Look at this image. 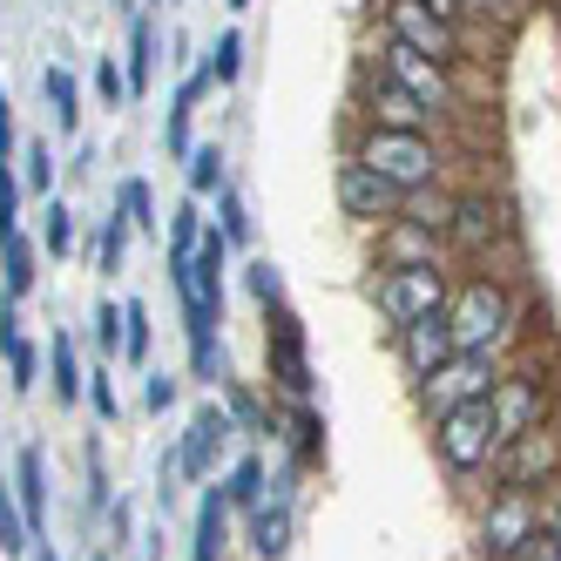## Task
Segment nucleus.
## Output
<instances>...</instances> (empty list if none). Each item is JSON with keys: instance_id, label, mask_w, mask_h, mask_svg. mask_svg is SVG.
Segmentation results:
<instances>
[{"instance_id": "a18cd8bd", "label": "nucleus", "mask_w": 561, "mask_h": 561, "mask_svg": "<svg viewBox=\"0 0 561 561\" xmlns=\"http://www.w3.org/2000/svg\"><path fill=\"white\" fill-rule=\"evenodd\" d=\"M176 392H183V379H176V373H163V366H156V373L142 379V413H156V420H163V413L176 407Z\"/></svg>"}, {"instance_id": "b1692460", "label": "nucleus", "mask_w": 561, "mask_h": 561, "mask_svg": "<svg viewBox=\"0 0 561 561\" xmlns=\"http://www.w3.org/2000/svg\"><path fill=\"white\" fill-rule=\"evenodd\" d=\"M285 439H291V467H325V413H318V399H291Z\"/></svg>"}, {"instance_id": "7c9ffc66", "label": "nucleus", "mask_w": 561, "mask_h": 561, "mask_svg": "<svg viewBox=\"0 0 561 561\" xmlns=\"http://www.w3.org/2000/svg\"><path fill=\"white\" fill-rule=\"evenodd\" d=\"M115 210L129 217L136 237H163V210H156V190H149L142 176H123V183H115Z\"/></svg>"}, {"instance_id": "9d476101", "label": "nucleus", "mask_w": 561, "mask_h": 561, "mask_svg": "<svg viewBox=\"0 0 561 561\" xmlns=\"http://www.w3.org/2000/svg\"><path fill=\"white\" fill-rule=\"evenodd\" d=\"M507 204L494 190H460L454 196V224H447V257L460 264H488L501 244H507Z\"/></svg>"}, {"instance_id": "9b49d317", "label": "nucleus", "mask_w": 561, "mask_h": 561, "mask_svg": "<svg viewBox=\"0 0 561 561\" xmlns=\"http://www.w3.org/2000/svg\"><path fill=\"white\" fill-rule=\"evenodd\" d=\"M494 480H501V488H535V494H548L554 480H561V433L554 426H535V433L501 439Z\"/></svg>"}, {"instance_id": "de8ad7c7", "label": "nucleus", "mask_w": 561, "mask_h": 561, "mask_svg": "<svg viewBox=\"0 0 561 561\" xmlns=\"http://www.w3.org/2000/svg\"><path fill=\"white\" fill-rule=\"evenodd\" d=\"M0 163H14V102L0 95Z\"/></svg>"}, {"instance_id": "cd10ccee", "label": "nucleus", "mask_w": 561, "mask_h": 561, "mask_svg": "<svg viewBox=\"0 0 561 561\" xmlns=\"http://www.w3.org/2000/svg\"><path fill=\"white\" fill-rule=\"evenodd\" d=\"M454 196H460V190H447V183L407 190V196H399V217H413V224H426L433 237H447V224H454Z\"/></svg>"}, {"instance_id": "aec40b11", "label": "nucleus", "mask_w": 561, "mask_h": 561, "mask_svg": "<svg viewBox=\"0 0 561 561\" xmlns=\"http://www.w3.org/2000/svg\"><path fill=\"white\" fill-rule=\"evenodd\" d=\"M8 480H14V501H21L27 535H42V528H48V454H42V447H21Z\"/></svg>"}, {"instance_id": "f3484780", "label": "nucleus", "mask_w": 561, "mask_h": 561, "mask_svg": "<svg viewBox=\"0 0 561 561\" xmlns=\"http://www.w3.org/2000/svg\"><path fill=\"white\" fill-rule=\"evenodd\" d=\"M373 264H454V257H447V237H433L413 217H392L373 230Z\"/></svg>"}, {"instance_id": "49530a36", "label": "nucleus", "mask_w": 561, "mask_h": 561, "mask_svg": "<svg viewBox=\"0 0 561 561\" xmlns=\"http://www.w3.org/2000/svg\"><path fill=\"white\" fill-rule=\"evenodd\" d=\"M514 561H561V548H554V535H548V520H541V535H528L514 548Z\"/></svg>"}, {"instance_id": "a211bd4d", "label": "nucleus", "mask_w": 561, "mask_h": 561, "mask_svg": "<svg viewBox=\"0 0 561 561\" xmlns=\"http://www.w3.org/2000/svg\"><path fill=\"white\" fill-rule=\"evenodd\" d=\"M291 535H298L291 494H264V501L251 507V554H257V561H285V554H291Z\"/></svg>"}, {"instance_id": "72a5a7b5", "label": "nucleus", "mask_w": 561, "mask_h": 561, "mask_svg": "<svg viewBox=\"0 0 561 561\" xmlns=\"http://www.w3.org/2000/svg\"><path fill=\"white\" fill-rule=\"evenodd\" d=\"M149 345H156V318H149L142 298H129L123 305V358L129 366H149Z\"/></svg>"}, {"instance_id": "5701e85b", "label": "nucleus", "mask_w": 561, "mask_h": 561, "mask_svg": "<svg viewBox=\"0 0 561 561\" xmlns=\"http://www.w3.org/2000/svg\"><path fill=\"white\" fill-rule=\"evenodd\" d=\"M224 548H230V501H224V488H204V501H196L190 561H224Z\"/></svg>"}, {"instance_id": "864d4df0", "label": "nucleus", "mask_w": 561, "mask_h": 561, "mask_svg": "<svg viewBox=\"0 0 561 561\" xmlns=\"http://www.w3.org/2000/svg\"><path fill=\"white\" fill-rule=\"evenodd\" d=\"M156 8H163V0H142V14H156Z\"/></svg>"}, {"instance_id": "f257e3e1", "label": "nucleus", "mask_w": 561, "mask_h": 561, "mask_svg": "<svg viewBox=\"0 0 561 561\" xmlns=\"http://www.w3.org/2000/svg\"><path fill=\"white\" fill-rule=\"evenodd\" d=\"M514 318H520V298L507 277L494 271H480V277H460L454 298H447V325H454V345L460 352H494L514 339Z\"/></svg>"}, {"instance_id": "2f4dec72", "label": "nucleus", "mask_w": 561, "mask_h": 561, "mask_svg": "<svg viewBox=\"0 0 561 561\" xmlns=\"http://www.w3.org/2000/svg\"><path fill=\"white\" fill-rule=\"evenodd\" d=\"M163 230H170V251L163 257H196V244H204V204L183 190V204L163 217Z\"/></svg>"}, {"instance_id": "1a4fd4ad", "label": "nucleus", "mask_w": 561, "mask_h": 561, "mask_svg": "<svg viewBox=\"0 0 561 561\" xmlns=\"http://www.w3.org/2000/svg\"><path fill=\"white\" fill-rule=\"evenodd\" d=\"M264 366H271V386L285 399H311L318 392V373H311V339H305V318L291 305H271L264 311Z\"/></svg>"}, {"instance_id": "f704fd0d", "label": "nucleus", "mask_w": 561, "mask_h": 561, "mask_svg": "<svg viewBox=\"0 0 561 561\" xmlns=\"http://www.w3.org/2000/svg\"><path fill=\"white\" fill-rule=\"evenodd\" d=\"M89 339H95V352L108 358V366L123 358V298H102V305L89 311Z\"/></svg>"}, {"instance_id": "39448f33", "label": "nucleus", "mask_w": 561, "mask_h": 561, "mask_svg": "<svg viewBox=\"0 0 561 561\" xmlns=\"http://www.w3.org/2000/svg\"><path fill=\"white\" fill-rule=\"evenodd\" d=\"M426 433H433V454H439V467H447L454 480L494 473L501 426H494V413H488V399H473V407H454V413L426 420Z\"/></svg>"}, {"instance_id": "5fc2aeb1", "label": "nucleus", "mask_w": 561, "mask_h": 561, "mask_svg": "<svg viewBox=\"0 0 561 561\" xmlns=\"http://www.w3.org/2000/svg\"><path fill=\"white\" fill-rule=\"evenodd\" d=\"M89 561H108V554H89Z\"/></svg>"}, {"instance_id": "7ed1b4c3", "label": "nucleus", "mask_w": 561, "mask_h": 561, "mask_svg": "<svg viewBox=\"0 0 561 561\" xmlns=\"http://www.w3.org/2000/svg\"><path fill=\"white\" fill-rule=\"evenodd\" d=\"M447 298H454V271L447 264H373V305H379V318L392 332L413 325V318L447 311Z\"/></svg>"}, {"instance_id": "58836bf2", "label": "nucleus", "mask_w": 561, "mask_h": 561, "mask_svg": "<svg viewBox=\"0 0 561 561\" xmlns=\"http://www.w3.org/2000/svg\"><path fill=\"white\" fill-rule=\"evenodd\" d=\"M123 244H129V217L108 204V217H102V237H95V271H108V277L123 271Z\"/></svg>"}, {"instance_id": "0eeeda50", "label": "nucleus", "mask_w": 561, "mask_h": 561, "mask_svg": "<svg viewBox=\"0 0 561 561\" xmlns=\"http://www.w3.org/2000/svg\"><path fill=\"white\" fill-rule=\"evenodd\" d=\"M379 34H386V42H407L413 55L447 61V68L467 61V27L439 21L433 8H420V0H379Z\"/></svg>"}, {"instance_id": "6e6d98bb", "label": "nucleus", "mask_w": 561, "mask_h": 561, "mask_svg": "<svg viewBox=\"0 0 561 561\" xmlns=\"http://www.w3.org/2000/svg\"><path fill=\"white\" fill-rule=\"evenodd\" d=\"M467 14H473V0H467Z\"/></svg>"}, {"instance_id": "ea45409f", "label": "nucleus", "mask_w": 561, "mask_h": 561, "mask_svg": "<svg viewBox=\"0 0 561 561\" xmlns=\"http://www.w3.org/2000/svg\"><path fill=\"white\" fill-rule=\"evenodd\" d=\"M0 554H27V520H21V501H14L8 473H0Z\"/></svg>"}, {"instance_id": "a19ab883", "label": "nucleus", "mask_w": 561, "mask_h": 561, "mask_svg": "<svg viewBox=\"0 0 561 561\" xmlns=\"http://www.w3.org/2000/svg\"><path fill=\"white\" fill-rule=\"evenodd\" d=\"M244 285H251L257 311H271V305H285V271H277L271 257H251V264H244Z\"/></svg>"}, {"instance_id": "c03bdc74", "label": "nucleus", "mask_w": 561, "mask_h": 561, "mask_svg": "<svg viewBox=\"0 0 561 561\" xmlns=\"http://www.w3.org/2000/svg\"><path fill=\"white\" fill-rule=\"evenodd\" d=\"M21 196H27V190H21V170L0 163V237L21 230Z\"/></svg>"}, {"instance_id": "f8f14e48", "label": "nucleus", "mask_w": 561, "mask_h": 561, "mask_svg": "<svg viewBox=\"0 0 561 561\" xmlns=\"http://www.w3.org/2000/svg\"><path fill=\"white\" fill-rule=\"evenodd\" d=\"M332 196H339V217H352L358 230H379V224L399 217V190L386 176H373L352 149L339 156V170H332Z\"/></svg>"}, {"instance_id": "3c124183", "label": "nucleus", "mask_w": 561, "mask_h": 561, "mask_svg": "<svg viewBox=\"0 0 561 561\" xmlns=\"http://www.w3.org/2000/svg\"><path fill=\"white\" fill-rule=\"evenodd\" d=\"M548 535H554V548H561V480H554V494H548Z\"/></svg>"}, {"instance_id": "6ab92c4d", "label": "nucleus", "mask_w": 561, "mask_h": 561, "mask_svg": "<svg viewBox=\"0 0 561 561\" xmlns=\"http://www.w3.org/2000/svg\"><path fill=\"white\" fill-rule=\"evenodd\" d=\"M0 358H8V386L27 399L34 386H42V352H34V339L21 332V311L14 298H0Z\"/></svg>"}, {"instance_id": "603ef678", "label": "nucleus", "mask_w": 561, "mask_h": 561, "mask_svg": "<svg viewBox=\"0 0 561 561\" xmlns=\"http://www.w3.org/2000/svg\"><path fill=\"white\" fill-rule=\"evenodd\" d=\"M224 8H230V14H244V8H251V0H224Z\"/></svg>"}, {"instance_id": "8fccbe9b", "label": "nucleus", "mask_w": 561, "mask_h": 561, "mask_svg": "<svg viewBox=\"0 0 561 561\" xmlns=\"http://www.w3.org/2000/svg\"><path fill=\"white\" fill-rule=\"evenodd\" d=\"M27 561H61V548L48 541V528H42V535H27Z\"/></svg>"}, {"instance_id": "a878e982", "label": "nucleus", "mask_w": 561, "mask_h": 561, "mask_svg": "<svg viewBox=\"0 0 561 561\" xmlns=\"http://www.w3.org/2000/svg\"><path fill=\"white\" fill-rule=\"evenodd\" d=\"M42 358H48V379H55V407H82L89 366H82V352H75V339H68V332H55Z\"/></svg>"}, {"instance_id": "412c9836", "label": "nucleus", "mask_w": 561, "mask_h": 561, "mask_svg": "<svg viewBox=\"0 0 561 561\" xmlns=\"http://www.w3.org/2000/svg\"><path fill=\"white\" fill-rule=\"evenodd\" d=\"M34 285H42V244H34L27 230H14V237H0V298H27Z\"/></svg>"}, {"instance_id": "4468645a", "label": "nucleus", "mask_w": 561, "mask_h": 561, "mask_svg": "<svg viewBox=\"0 0 561 561\" xmlns=\"http://www.w3.org/2000/svg\"><path fill=\"white\" fill-rule=\"evenodd\" d=\"M358 123L373 129H413V136H439L447 129V115H433L426 102H413L399 82H386V75H373L366 89H358Z\"/></svg>"}, {"instance_id": "37998d69", "label": "nucleus", "mask_w": 561, "mask_h": 561, "mask_svg": "<svg viewBox=\"0 0 561 561\" xmlns=\"http://www.w3.org/2000/svg\"><path fill=\"white\" fill-rule=\"evenodd\" d=\"M95 95H102V108H129V75H123V61H115V55L95 61Z\"/></svg>"}, {"instance_id": "4c0bfd02", "label": "nucleus", "mask_w": 561, "mask_h": 561, "mask_svg": "<svg viewBox=\"0 0 561 561\" xmlns=\"http://www.w3.org/2000/svg\"><path fill=\"white\" fill-rule=\"evenodd\" d=\"M14 163H21V190L55 196V149H48V142H27V149L14 156Z\"/></svg>"}, {"instance_id": "c756f323", "label": "nucleus", "mask_w": 561, "mask_h": 561, "mask_svg": "<svg viewBox=\"0 0 561 561\" xmlns=\"http://www.w3.org/2000/svg\"><path fill=\"white\" fill-rule=\"evenodd\" d=\"M42 95H48V115H55V136L82 129V89H75L68 68H42Z\"/></svg>"}, {"instance_id": "79ce46f5", "label": "nucleus", "mask_w": 561, "mask_h": 561, "mask_svg": "<svg viewBox=\"0 0 561 561\" xmlns=\"http://www.w3.org/2000/svg\"><path fill=\"white\" fill-rule=\"evenodd\" d=\"M82 399H89V407H95V420H123V399H115V379H108V358H102V366H89V386H82Z\"/></svg>"}, {"instance_id": "bb28decb", "label": "nucleus", "mask_w": 561, "mask_h": 561, "mask_svg": "<svg viewBox=\"0 0 561 561\" xmlns=\"http://www.w3.org/2000/svg\"><path fill=\"white\" fill-rule=\"evenodd\" d=\"M123 75H129V102L136 95H149V82H156V14H129V61H123Z\"/></svg>"}, {"instance_id": "ddd939ff", "label": "nucleus", "mask_w": 561, "mask_h": 561, "mask_svg": "<svg viewBox=\"0 0 561 561\" xmlns=\"http://www.w3.org/2000/svg\"><path fill=\"white\" fill-rule=\"evenodd\" d=\"M230 439H237V426L224 413V399H204V407L190 413L183 439H176V480H210L217 460L230 454Z\"/></svg>"}, {"instance_id": "473e14b6", "label": "nucleus", "mask_w": 561, "mask_h": 561, "mask_svg": "<svg viewBox=\"0 0 561 561\" xmlns=\"http://www.w3.org/2000/svg\"><path fill=\"white\" fill-rule=\"evenodd\" d=\"M210 204H217V230H224V244H230V251H244V244H251V204H244V190L224 183Z\"/></svg>"}, {"instance_id": "423d86ee", "label": "nucleus", "mask_w": 561, "mask_h": 561, "mask_svg": "<svg viewBox=\"0 0 561 561\" xmlns=\"http://www.w3.org/2000/svg\"><path fill=\"white\" fill-rule=\"evenodd\" d=\"M494 379H501V358H494V352H454L447 366H433L426 379H413V399H420L426 420H439V413H454V407L488 399Z\"/></svg>"}, {"instance_id": "c85d7f7f", "label": "nucleus", "mask_w": 561, "mask_h": 561, "mask_svg": "<svg viewBox=\"0 0 561 561\" xmlns=\"http://www.w3.org/2000/svg\"><path fill=\"white\" fill-rule=\"evenodd\" d=\"M230 183V170H224V149L217 142H196L190 156H183V190L196 196V204H210V196Z\"/></svg>"}, {"instance_id": "c9c22d12", "label": "nucleus", "mask_w": 561, "mask_h": 561, "mask_svg": "<svg viewBox=\"0 0 561 561\" xmlns=\"http://www.w3.org/2000/svg\"><path fill=\"white\" fill-rule=\"evenodd\" d=\"M34 244H42L48 257H68L75 251V210L61 204V196H48V204H42V237H34Z\"/></svg>"}, {"instance_id": "2eb2a0df", "label": "nucleus", "mask_w": 561, "mask_h": 561, "mask_svg": "<svg viewBox=\"0 0 561 561\" xmlns=\"http://www.w3.org/2000/svg\"><path fill=\"white\" fill-rule=\"evenodd\" d=\"M488 413H494L501 439L535 433V426H548V386H541L535 373H501L494 392H488Z\"/></svg>"}, {"instance_id": "4be33fe9", "label": "nucleus", "mask_w": 561, "mask_h": 561, "mask_svg": "<svg viewBox=\"0 0 561 561\" xmlns=\"http://www.w3.org/2000/svg\"><path fill=\"white\" fill-rule=\"evenodd\" d=\"M217 399H224L230 426L244 433V439H277V420H271V407H264L257 386H244V379H217Z\"/></svg>"}, {"instance_id": "e433bc0d", "label": "nucleus", "mask_w": 561, "mask_h": 561, "mask_svg": "<svg viewBox=\"0 0 561 561\" xmlns=\"http://www.w3.org/2000/svg\"><path fill=\"white\" fill-rule=\"evenodd\" d=\"M204 68H210V82H217V89H230L237 75H244V34L224 27L217 42H210V55H204Z\"/></svg>"}, {"instance_id": "09e8293b", "label": "nucleus", "mask_w": 561, "mask_h": 561, "mask_svg": "<svg viewBox=\"0 0 561 561\" xmlns=\"http://www.w3.org/2000/svg\"><path fill=\"white\" fill-rule=\"evenodd\" d=\"M420 8H433L439 21H460L467 27V0H420Z\"/></svg>"}, {"instance_id": "20e7f679", "label": "nucleus", "mask_w": 561, "mask_h": 561, "mask_svg": "<svg viewBox=\"0 0 561 561\" xmlns=\"http://www.w3.org/2000/svg\"><path fill=\"white\" fill-rule=\"evenodd\" d=\"M541 520H548V494L535 488H488V501H480L473 514V554L480 561H514V548L541 535Z\"/></svg>"}, {"instance_id": "393cba45", "label": "nucleus", "mask_w": 561, "mask_h": 561, "mask_svg": "<svg viewBox=\"0 0 561 561\" xmlns=\"http://www.w3.org/2000/svg\"><path fill=\"white\" fill-rule=\"evenodd\" d=\"M224 501H230V514H251L264 494H271V467H264V454H237L230 467H224Z\"/></svg>"}, {"instance_id": "dca6fc26", "label": "nucleus", "mask_w": 561, "mask_h": 561, "mask_svg": "<svg viewBox=\"0 0 561 561\" xmlns=\"http://www.w3.org/2000/svg\"><path fill=\"white\" fill-rule=\"evenodd\" d=\"M454 352H460V345H454L447 311L413 318V325H399V332H392V358H399V373H407V379H426L433 366H447Z\"/></svg>"}, {"instance_id": "f03ea898", "label": "nucleus", "mask_w": 561, "mask_h": 561, "mask_svg": "<svg viewBox=\"0 0 561 561\" xmlns=\"http://www.w3.org/2000/svg\"><path fill=\"white\" fill-rule=\"evenodd\" d=\"M352 156H358V163H366L373 176H386L399 196H407V190H426V183H447V149H439V136H413V129H373V123H358Z\"/></svg>"}, {"instance_id": "6e6552de", "label": "nucleus", "mask_w": 561, "mask_h": 561, "mask_svg": "<svg viewBox=\"0 0 561 561\" xmlns=\"http://www.w3.org/2000/svg\"><path fill=\"white\" fill-rule=\"evenodd\" d=\"M379 75L386 82H399L413 102H426L433 115H460V82H454V68L447 61H433V55H413L407 42H386L379 34V48H373Z\"/></svg>"}]
</instances>
